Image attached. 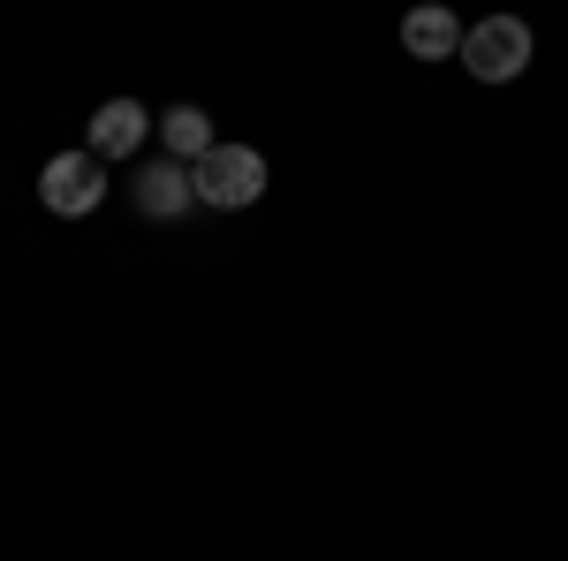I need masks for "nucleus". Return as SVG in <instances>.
Listing matches in <instances>:
<instances>
[{"instance_id": "obj_7", "label": "nucleus", "mask_w": 568, "mask_h": 561, "mask_svg": "<svg viewBox=\"0 0 568 561\" xmlns=\"http://www.w3.org/2000/svg\"><path fill=\"white\" fill-rule=\"evenodd\" d=\"M160 137H168V160H205L213 152V122H205V107H168L160 114Z\"/></svg>"}, {"instance_id": "obj_2", "label": "nucleus", "mask_w": 568, "mask_h": 561, "mask_svg": "<svg viewBox=\"0 0 568 561\" xmlns=\"http://www.w3.org/2000/svg\"><path fill=\"white\" fill-rule=\"evenodd\" d=\"M463 69L478 77V84H516L530 69V23L516 16H485L463 31Z\"/></svg>"}, {"instance_id": "obj_4", "label": "nucleus", "mask_w": 568, "mask_h": 561, "mask_svg": "<svg viewBox=\"0 0 568 561\" xmlns=\"http://www.w3.org/2000/svg\"><path fill=\"white\" fill-rule=\"evenodd\" d=\"M197 206V182H190V168L182 160H144V174H136V213L144 220H175Z\"/></svg>"}, {"instance_id": "obj_6", "label": "nucleus", "mask_w": 568, "mask_h": 561, "mask_svg": "<svg viewBox=\"0 0 568 561\" xmlns=\"http://www.w3.org/2000/svg\"><path fill=\"white\" fill-rule=\"evenodd\" d=\"M402 46H409L417 61H447V53H463V23H455L447 8H409V16H402Z\"/></svg>"}, {"instance_id": "obj_1", "label": "nucleus", "mask_w": 568, "mask_h": 561, "mask_svg": "<svg viewBox=\"0 0 568 561\" xmlns=\"http://www.w3.org/2000/svg\"><path fill=\"white\" fill-rule=\"evenodd\" d=\"M190 182H197L205 206L243 213V206H258V198H265V152H258V144H213V152L190 168Z\"/></svg>"}, {"instance_id": "obj_5", "label": "nucleus", "mask_w": 568, "mask_h": 561, "mask_svg": "<svg viewBox=\"0 0 568 561\" xmlns=\"http://www.w3.org/2000/svg\"><path fill=\"white\" fill-rule=\"evenodd\" d=\"M144 107L136 99H106L99 114H91V160H130V152H144Z\"/></svg>"}, {"instance_id": "obj_3", "label": "nucleus", "mask_w": 568, "mask_h": 561, "mask_svg": "<svg viewBox=\"0 0 568 561\" xmlns=\"http://www.w3.org/2000/svg\"><path fill=\"white\" fill-rule=\"evenodd\" d=\"M39 198H45V213H61V220L99 213V198H106V160H91V152H53L45 174H39Z\"/></svg>"}]
</instances>
